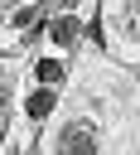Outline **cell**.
Returning a JSON list of instances; mask_svg holds the SVG:
<instances>
[{"instance_id": "7a4b0ae2", "label": "cell", "mask_w": 140, "mask_h": 155, "mask_svg": "<svg viewBox=\"0 0 140 155\" xmlns=\"http://www.w3.org/2000/svg\"><path fill=\"white\" fill-rule=\"evenodd\" d=\"M77 34H82V24H77L72 15H58V19L48 24V39H53L58 48H72V44H77Z\"/></svg>"}, {"instance_id": "277c9868", "label": "cell", "mask_w": 140, "mask_h": 155, "mask_svg": "<svg viewBox=\"0 0 140 155\" xmlns=\"http://www.w3.org/2000/svg\"><path fill=\"white\" fill-rule=\"evenodd\" d=\"M34 78H39L43 87H58V82H63V63H53V58H43V63H34Z\"/></svg>"}, {"instance_id": "5b68a950", "label": "cell", "mask_w": 140, "mask_h": 155, "mask_svg": "<svg viewBox=\"0 0 140 155\" xmlns=\"http://www.w3.org/2000/svg\"><path fill=\"white\" fill-rule=\"evenodd\" d=\"M126 34H130V39H140V0H130V5H126Z\"/></svg>"}, {"instance_id": "6da1fadb", "label": "cell", "mask_w": 140, "mask_h": 155, "mask_svg": "<svg viewBox=\"0 0 140 155\" xmlns=\"http://www.w3.org/2000/svg\"><path fill=\"white\" fill-rule=\"evenodd\" d=\"M58 155H97V126L68 121V126L58 131Z\"/></svg>"}, {"instance_id": "8992f818", "label": "cell", "mask_w": 140, "mask_h": 155, "mask_svg": "<svg viewBox=\"0 0 140 155\" xmlns=\"http://www.w3.org/2000/svg\"><path fill=\"white\" fill-rule=\"evenodd\" d=\"M39 15H43V5H29V10H19V15H14V24H34Z\"/></svg>"}, {"instance_id": "3957f363", "label": "cell", "mask_w": 140, "mask_h": 155, "mask_svg": "<svg viewBox=\"0 0 140 155\" xmlns=\"http://www.w3.org/2000/svg\"><path fill=\"white\" fill-rule=\"evenodd\" d=\"M53 107H58V92H53V87H39V92H34L29 102H24V111H29L34 121H43V116H48Z\"/></svg>"}]
</instances>
